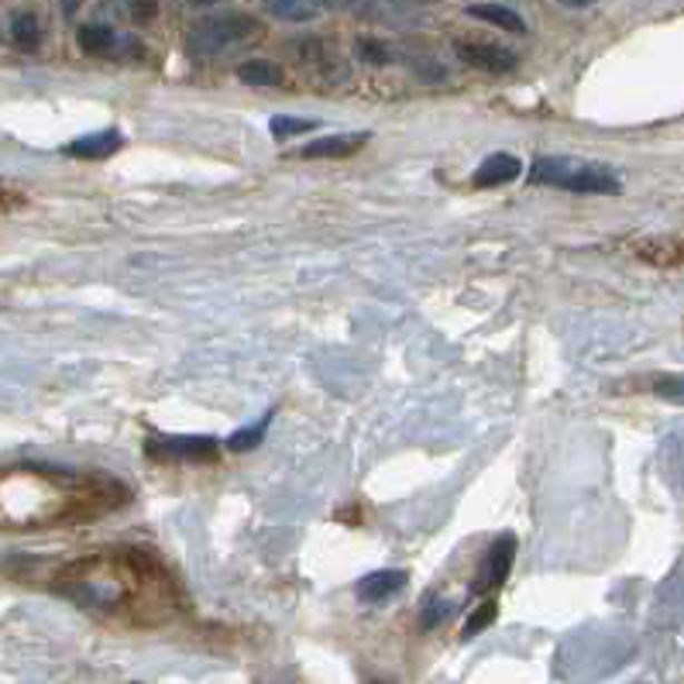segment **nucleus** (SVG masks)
<instances>
[{
	"mask_svg": "<svg viewBox=\"0 0 684 684\" xmlns=\"http://www.w3.org/2000/svg\"><path fill=\"white\" fill-rule=\"evenodd\" d=\"M125 499L117 481L94 486L87 478H69L42 468H18L0 475V522L11 527H46L56 519L97 516Z\"/></svg>",
	"mask_w": 684,
	"mask_h": 684,
	"instance_id": "obj_1",
	"label": "nucleus"
},
{
	"mask_svg": "<svg viewBox=\"0 0 684 684\" xmlns=\"http://www.w3.org/2000/svg\"><path fill=\"white\" fill-rule=\"evenodd\" d=\"M530 183L557 186L568 193H602V196L623 189L619 176L609 173L606 166H582V163H571V158H550V155H540L534 163Z\"/></svg>",
	"mask_w": 684,
	"mask_h": 684,
	"instance_id": "obj_2",
	"label": "nucleus"
},
{
	"mask_svg": "<svg viewBox=\"0 0 684 684\" xmlns=\"http://www.w3.org/2000/svg\"><path fill=\"white\" fill-rule=\"evenodd\" d=\"M262 35V21L241 11H224V14H211L204 21H196L186 31V46L196 56H217L227 52L241 42H252V38Z\"/></svg>",
	"mask_w": 684,
	"mask_h": 684,
	"instance_id": "obj_3",
	"label": "nucleus"
},
{
	"mask_svg": "<svg viewBox=\"0 0 684 684\" xmlns=\"http://www.w3.org/2000/svg\"><path fill=\"white\" fill-rule=\"evenodd\" d=\"M148 458L155 461H211L217 455L214 437H148Z\"/></svg>",
	"mask_w": 684,
	"mask_h": 684,
	"instance_id": "obj_4",
	"label": "nucleus"
},
{
	"mask_svg": "<svg viewBox=\"0 0 684 684\" xmlns=\"http://www.w3.org/2000/svg\"><path fill=\"white\" fill-rule=\"evenodd\" d=\"M455 52L465 66L489 76H506L519 66V56L496 42H455Z\"/></svg>",
	"mask_w": 684,
	"mask_h": 684,
	"instance_id": "obj_5",
	"label": "nucleus"
},
{
	"mask_svg": "<svg viewBox=\"0 0 684 684\" xmlns=\"http://www.w3.org/2000/svg\"><path fill=\"white\" fill-rule=\"evenodd\" d=\"M512 557H516V537H512V534H502V537L489 547V554L481 557V568H478V578L471 582V592H475V595L496 592V588L506 582L509 568H512Z\"/></svg>",
	"mask_w": 684,
	"mask_h": 684,
	"instance_id": "obj_6",
	"label": "nucleus"
},
{
	"mask_svg": "<svg viewBox=\"0 0 684 684\" xmlns=\"http://www.w3.org/2000/svg\"><path fill=\"white\" fill-rule=\"evenodd\" d=\"M633 252L639 262L657 268H684V237H647Z\"/></svg>",
	"mask_w": 684,
	"mask_h": 684,
	"instance_id": "obj_7",
	"label": "nucleus"
},
{
	"mask_svg": "<svg viewBox=\"0 0 684 684\" xmlns=\"http://www.w3.org/2000/svg\"><path fill=\"white\" fill-rule=\"evenodd\" d=\"M365 141H369V135H361V131H354V135H324V138L306 141L296 155H303V158H348Z\"/></svg>",
	"mask_w": 684,
	"mask_h": 684,
	"instance_id": "obj_8",
	"label": "nucleus"
},
{
	"mask_svg": "<svg viewBox=\"0 0 684 684\" xmlns=\"http://www.w3.org/2000/svg\"><path fill=\"white\" fill-rule=\"evenodd\" d=\"M519 173H522V163H519L516 155L496 152V155H489L486 163L478 166V173H475V186H506V183L519 179Z\"/></svg>",
	"mask_w": 684,
	"mask_h": 684,
	"instance_id": "obj_9",
	"label": "nucleus"
},
{
	"mask_svg": "<svg viewBox=\"0 0 684 684\" xmlns=\"http://www.w3.org/2000/svg\"><path fill=\"white\" fill-rule=\"evenodd\" d=\"M262 8L279 21L303 25V21H313V18L324 14L328 0H262Z\"/></svg>",
	"mask_w": 684,
	"mask_h": 684,
	"instance_id": "obj_10",
	"label": "nucleus"
},
{
	"mask_svg": "<svg viewBox=\"0 0 684 684\" xmlns=\"http://www.w3.org/2000/svg\"><path fill=\"white\" fill-rule=\"evenodd\" d=\"M79 49H84L87 56H114L120 46H128L125 38H120L110 25H84L76 35Z\"/></svg>",
	"mask_w": 684,
	"mask_h": 684,
	"instance_id": "obj_11",
	"label": "nucleus"
},
{
	"mask_svg": "<svg viewBox=\"0 0 684 684\" xmlns=\"http://www.w3.org/2000/svg\"><path fill=\"white\" fill-rule=\"evenodd\" d=\"M407 588V571H375V575H365L358 582V598L365 602H382L395 592Z\"/></svg>",
	"mask_w": 684,
	"mask_h": 684,
	"instance_id": "obj_12",
	"label": "nucleus"
},
{
	"mask_svg": "<svg viewBox=\"0 0 684 684\" xmlns=\"http://www.w3.org/2000/svg\"><path fill=\"white\" fill-rule=\"evenodd\" d=\"M117 148H120V131L107 128V131H97V135H87V138H76L66 152L72 158H107Z\"/></svg>",
	"mask_w": 684,
	"mask_h": 684,
	"instance_id": "obj_13",
	"label": "nucleus"
},
{
	"mask_svg": "<svg viewBox=\"0 0 684 684\" xmlns=\"http://www.w3.org/2000/svg\"><path fill=\"white\" fill-rule=\"evenodd\" d=\"M468 18H478V21L496 25V28L512 31V35L527 31V21H522L512 8H502V4H471V8H468Z\"/></svg>",
	"mask_w": 684,
	"mask_h": 684,
	"instance_id": "obj_14",
	"label": "nucleus"
},
{
	"mask_svg": "<svg viewBox=\"0 0 684 684\" xmlns=\"http://www.w3.org/2000/svg\"><path fill=\"white\" fill-rule=\"evenodd\" d=\"M241 84H252V87H279L283 84V69L268 59H252V62H241L237 69Z\"/></svg>",
	"mask_w": 684,
	"mask_h": 684,
	"instance_id": "obj_15",
	"label": "nucleus"
},
{
	"mask_svg": "<svg viewBox=\"0 0 684 684\" xmlns=\"http://www.w3.org/2000/svg\"><path fill=\"white\" fill-rule=\"evenodd\" d=\"M11 38H14L18 49L35 52L38 42H42V25H38V18L31 11H21V14L11 18Z\"/></svg>",
	"mask_w": 684,
	"mask_h": 684,
	"instance_id": "obj_16",
	"label": "nucleus"
},
{
	"mask_svg": "<svg viewBox=\"0 0 684 684\" xmlns=\"http://www.w3.org/2000/svg\"><path fill=\"white\" fill-rule=\"evenodd\" d=\"M272 423V413H265L255 427H241L237 433H231L227 440V448L231 451H252L255 444H262V437H265V427Z\"/></svg>",
	"mask_w": 684,
	"mask_h": 684,
	"instance_id": "obj_17",
	"label": "nucleus"
},
{
	"mask_svg": "<svg viewBox=\"0 0 684 684\" xmlns=\"http://www.w3.org/2000/svg\"><path fill=\"white\" fill-rule=\"evenodd\" d=\"M354 52L361 62H369V66H389L392 62V52L385 42H379V38H358L354 42Z\"/></svg>",
	"mask_w": 684,
	"mask_h": 684,
	"instance_id": "obj_18",
	"label": "nucleus"
},
{
	"mask_svg": "<svg viewBox=\"0 0 684 684\" xmlns=\"http://www.w3.org/2000/svg\"><path fill=\"white\" fill-rule=\"evenodd\" d=\"M499 616V606H496V602L492 598H486V602H481V606L468 616V623H465V629H461V636L468 639V636H478L481 629H489V623Z\"/></svg>",
	"mask_w": 684,
	"mask_h": 684,
	"instance_id": "obj_19",
	"label": "nucleus"
},
{
	"mask_svg": "<svg viewBox=\"0 0 684 684\" xmlns=\"http://www.w3.org/2000/svg\"><path fill=\"white\" fill-rule=\"evenodd\" d=\"M313 128V120H303V117H272V135L275 138H293V135H306Z\"/></svg>",
	"mask_w": 684,
	"mask_h": 684,
	"instance_id": "obj_20",
	"label": "nucleus"
},
{
	"mask_svg": "<svg viewBox=\"0 0 684 684\" xmlns=\"http://www.w3.org/2000/svg\"><path fill=\"white\" fill-rule=\"evenodd\" d=\"M128 11L138 25H152L158 18V0H128Z\"/></svg>",
	"mask_w": 684,
	"mask_h": 684,
	"instance_id": "obj_21",
	"label": "nucleus"
},
{
	"mask_svg": "<svg viewBox=\"0 0 684 684\" xmlns=\"http://www.w3.org/2000/svg\"><path fill=\"white\" fill-rule=\"evenodd\" d=\"M657 395L664 399H674V402H684V375H674V379H661L657 385Z\"/></svg>",
	"mask_w": 684,
	"mask_h": 684,
	"instance_id": "obj_22",
	"label": "nucleus"
},
{
	"mask_svg": "<svg viewBox=\"0 0 684 684\" xmlns=\"http://www.w3.org/2000/svg\"><path fill=\"white\" fill-rule=\"evenodd\" d=\"M84 4H87V0H62V14H66V18H72V14H76L79 8H84Z\"/></svg>",
	"mask_w": 684,
	"mask_h": 684,
	"instance_id": "obj_23",
	"label": "nucleus"
},
{
	"mask_svg": "<svg viewBox=\"0 0 684 684\" xmlns=\"http://www.w3.org/2000/svg\"><path fill=\"white\" fill-rule=\"evenodd\" d=\"M560 4H568V8H588V4H595V0H560Z\"/></svg>",
	"mask_w": 684,
	"mask_h": 684,
	"instance_id": "obj_24",
	"label": "nucleus"
},
{
	"mask_svg": "<svg viewBox=\"0 0 684 684\" xmlns=\"http://www.w3.org/2000/svg\"><path fill=\"white\" fill-rule=\"evenodd\" d=\"M186 4H193V8H211V4H217V0H186Z\"/></svg>",
	"mask_w": 684,
	"mask_h": 684,
	"instance_id": "obj_25",
	"label": "nucleus"
},
{
	"mask_svg": "<svg viewBox=\"0 0 684 684\" xmlns=\"http://www.w3.org/2000/svg\"><path fill=\"white\" fill-rule=\"evenodd\" d=\"M372 684H379V681H372Z\"/></svg>",
	"mask_w": 684,
	"mask_h": 684,
	"instance_id": "obj_26",
	"label": "nucleus"
}]
</instances>
